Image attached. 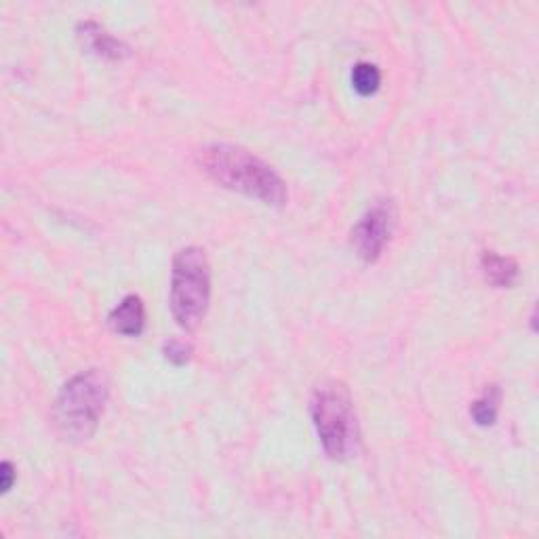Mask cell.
Masks as SVG:
<instances>
[{
	"label": "cell",
	"instance_id": "obj_11",
	"mask_svg": "<svg viewBox=\"0 0 539 539\" xmlns=\"http://www.w3.org/2000/svg\"><path fill=\"white\" fill-rule=\"evenodd\" d=\"M163 354L169 363L182 367L192 358V346L182 342V339H169L163 344Z\"/></svg>",
	"mask_w": 539,
	"mask_h": 539
},
{
	"label": "cell",
	"instance_id": "obj_6",
	"mask_svg": "<svg viewBox=\"0 0 539 539\" xmlns=\"http://www.w3.org/2000/svg\"><path fill=\"white\" fill-rule=\"evenodd\" d=\"M76 36H78V41L83 43V47L97 57L121 62V59H127L131 55L129 45H125L123 41H118V38L108 34L106 28H102L97 22L78 24Z\"/></svg>",
	"mask_w": 539,
	"mask_h": 539
},
{
	"label": "cell",
	"instance_id": "obj_1",
	"mask_svg": "<svg viewBox=\"0 0 539 539\" xmlns=\"http://www.w3.org/2000/svg\"><path fill=\"white\" fill-rule=\"evenodd\" d=\"M198 165L213 182L228 190L257 198L272 207H283L287 203V186L281 175L241 146L211 144L198 152Z\"/></svg>",
	"mask_w": 539,
	"mask_h": 539
},
{
	"label": "cell",
	"instance_id": "obj_5",
	"mask_svg": "<svg viewBox=\"0 0 539 539\" xmlns=\"http://www.w3.org/2000/svg\"><path fill=\"white\" fill-rule=\"evenodd\" d=\"M396 217L398 213L392 198H377L365 215L358 219V224L352 228L350 243L363 262L373 264L382 257L396 228Z\"/></svg>",
	"mask_w": 539,
	"mask_h": 539
},
{
	"label": "cell",
	"instance_id": "obj_12",
	"mask_svg": "<svg viewBox=\"0 0 539 539\" xmlns=\"http://www.w3.org/2000/svg\"><path fill=\"white\" fill-rule=\"evenodd\" d=\"M0 476H3V483H0V487H3V493H9L13 487V481H15V468L11 462H3V466H0Z\"/></svg>",
	"mask_w": 539,
	"mask_h": 539
},
{
	"label": "cell",
	"instance_id": "obj_9",
	"mask_svg": "<svg viewBox=\"0 0 539 539\" xmlns=\"http://www.w3.org/2000/svg\"><path fill=\"white\" fill-rule=\"evenodd\" d=\"M499 403H502V390H499V386H487L483 396L470 407L474 422L478 426H493L499 413Z\"/></svg>",
	"mask_w": 539,
	"mask_h": 539
},
{
	"label": "cell",
	"instance_id": "obj_10",
	"mask_svg": "<svg viewBox=\"0 0 539 539\" xmlns=\"http://www.w3.org/2000/svg\"><path fill=\"white\" fill-rule=\"evenodd\" d=\"M352 85L358 95H373L382 85V72H379L375 64H356L352 70Z\"/></svg>",
	"mask_w": 539,
	"mask_h": 539
},
{
	"label": "cell",
	"instance_id": "obj_8",
	"mask_svg": "<svg viewBox=\"0 0 539 539\" xmlns=\"http://www.w3.org/2000/svg\"><path fill=\"white\" fill-rule=\"evenodd\" d=\"M481 270L487 278V283H491L497 289H508L514 285L518 278V264L512 257H504L495 251H485L481 257Z\"/></svg>",
	"mask_w": 539,
	"mask_h": 539
},
{
	"label": "cell",
	"instance_id": "obj_7",
	"mask_svg": "<svg viewBox=\"0 0 539 539\" xmlns=\"http://www.w3.org/2000/svg\"><path fill=\"white\" fill-rule=\"evenodd\" d=\"M108 325L114 333H121L127 337L142 335L146 327V308L139 295H127L121 304H118L110 316Z\"/></svg>",
	"mask_w": 539,
	"mask_h": 539
},
{
	"label": "cell",
	"instance_id": "obj_2",
	"mask_svg": "<svg viewBox=\"0 0 539 539\" xmlns=\"http://www.w3.org/2000/svg\"><path fill=\"white\" fill-rule=\"evenodd\" d=\"M108 396L110 379L102 369H87L68 379L53 405V422L59 434L74 443L89 441L104 415Z\"/></svg>",
	"mask_w": 539,
	"mask_h": 539
},
{
	"label": "cell",
	"instance_id": "obj_4",
	"mask_svg": "<svg viewBox=\"0 0 539 539\" xmlns=\"http://www.w3.org/2000/svg\"><path fill=\"white\" fill-rule=\"evenodd\" d=\"M211 302V266L201 247H186L173 259L171 312L184 331L203 323Z\"/></svg>",
	"mask_w": 539,
	"mask_h": 539
},
{
	"label": "cell",
	"instance_id": "obj_3",
	"mask_svg": "<svg viewBox=\"0 0 539 539\" xmlns=\"http://www.w3.org/2000/svg\"><path fill=\"white\" fill-rule=\"evenodd\" d=\"M312 422L325 453L337 462H344L361 447V428L354 411L352 394L339 379L323 382L310 401Z\"/></svg>",
	"mask_w": 539,
	"mask_h": 539
}]
</instances>
